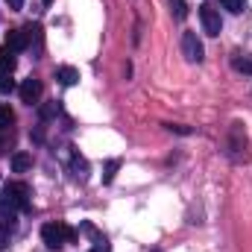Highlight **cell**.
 I'll return each instance as SVG.
<instances>
[{
    "mask_svg": "<svg viewBox=\"0 0 252 252\" xmlns=\"http://www.w3.org/2000/svg\"><path fill=\"white\" fill-rule=\"evenodd\" d=\"M32 167V156L30 153H15L12 156V170L15 173H24V170H30Z\"/></svg>",
    "mask_w": 252,
    "mask_h": 252,
    "instance_id": "cell-8",
    "label": "cell"
},
{
    "mask_svg": "<svg viewBox=\"0 0 252 252\" xmlns=\"http://www.w3.org/2000/svg\"><path fill=\"white\" fill-rule=\"evenodd\" d=\"M6 3H9V9H15V12L24 9V0H6Z\"/></svg>",
    "mask_w": 252,
    "mask_h": 252,
    "instance_id": "cell-18",
    "label": "cell"
},
{
    "mask_svg": "<svg viewBox=\"0 0 252 252\" xmlns=\"http://www.w3.org/2000/svg\"><path fill=\"white\" fill-rule=\"evenodd\" d=\"M9 247V226H0V250Z\"/></svg>",
    "mask_w": 252,
    "mask_h": 252,
    "instance_id": "cell-17",
    "label": "cell"
},
{
    "mask_svg": "<svg viewBox=\"0 0 252 252\" xmlns=\"http://www.w3.org/2000/svg\"><path fill=\"white\" fill-rule=\"evenodd\" d=\"M235 70H241V73H252V59H235Z\"/></svg>",
    "mask_w": 252,
    "mask_h": 252,
    "instance_id": "cell-15",
    "label": "cell"
},
{
    "mask_svg": "<svg viewBox=\"0 0 252 252\" xmlns=\"http://www.w3.org/2000/svg\"><path fill=\"white\" fill-rule=\"evenodd\" d=\"M30 30H12L9 35H6V47L12 50V53H21V50H27L30 47Z\"/></svg>",
    "mask_w": 252,
    "mask_h": 252,
    "instance_id": "cell-5",
    "label": "cell"
},
{
    "mask_svg": "<svg viewBox=\"0 0 252 252\" xmlns=\"http://www.w3.org/2000/svg\"><path fill=\"white\" fill-rule=\"evenodd\" d=\"M30 208V188L24 182H9L0 190V214L6 217V223L15 220L18 211H27Z\"/></svg>",
    "mask_w": 252,
    "mask_h": 252,
    "instance_id": "cell-1",
    "label": "cell"
},
{
    "mask_svg": "<svg viewBox=\"0 0 252 252\" xmlns=\"http://www.w3.org/2000/svg\"><path fill=\"white\" fill-rule=\"evenodd\" d=\"M56 79H59L62 85H76V82H79V70L70 67V64H64V67L56 70Z\"/></svg>",
    "mask_w": 252,
    "mask_h": 252,
    "instance_id": "cell-7",
    "label": "cell"
},
{
    "mask_svg": "<svg viewBox=\"0 0 252 252\" xmlns=\"http://www.w3.org/2000/svg\"><path fill=\"white\" fill-rule=\"evenodd\" d=\"M220 6L229 9L232 15H241V12H244V0H220Z\"/></svg>",
    "mask_w": 252,
    "mask_h": 252,
    "instance_id": "cell-12",
    "label": "cell"
},
{
    "mask_svg": "<svg viewBox=\"0 0 252 252\" xmlns=\"http://www.w3.org/2000/svg\"><path fill=\"white\" fill-rule=\"evenodd\" d=\"M118 167H121V161L115 158V161H109L106 164V173H103V182H112L115 179V173H118Z\"/></svg>",
    "mask_w": 252,
    "mask_h": 252,
    "instance_id": "cell-13",
    "label": "cell"
},
{
    "mask_svg": "<svg viewBox=\"0 0 252 252\" xmlns=\"http://www.w3.org/2000/svg\"><path fill=\"white\" fill-rule=\"evenodd\" d=\"M153 252H158V250H153Z\"/></svg>",
    "mask_w": 252,
    "mask_h": 252,
    "instance_id": "cell-20",
    "label": "cell"
},
{
    "mask_svg": "<svg viewBox=\"0 0 252 252\" xmlns=\"http://www.w3.org/2000/svg\"><path fill=\"white\" fill-rule=\"evenodd\" d=\"M41 91H44V88H41V82H38V79H32V76L21 82V100H24L27 106H32V103H38V97H41Z\"/></svg>",
    "mask_w": 252,
    "mask_h": 252,
    "instance_id": "cell-6",
    "label": "cell"
},
{
    "mask_svg": "<svg viewBox=\"0 0 252 252\" xmlns=\"http://www.w3.org/2000/svg\"><path fill=\"white\" fill-rule=\"evenodd\" d=\"M199 21H202V30H205L208 35H220L223 18H220V12H217L211 3H202V6H199Z\"/></svg>",
    "mask_w": 252,
    "mask_h": 252,
    "instance_id": "cell-3",
    "label": "cell"
},
{
    "mask_svg": "<svg viewBox=\"0 0 252 252\" xmlns=\"http://www.w3.org/2000/svg\"><path fill=\"white\" fill-rule=\"evenodd\" d=\"M170 15H173L176 21H185V15H188V3H185V0H170Z\"/></svg>",
    "mask_w": 252,
    "mask_h": 252,
    "instance_id": "cell-10",
    "label": "cell"
},
{
    "mask_svg": "<svg viewBox=\"0 0 252 252\" xmlns=\"http://www.w3.org/2000/svg\"><path fill=\"white\" fill-rule=\"evenodd\" d=\"M182 53H185L188 62H202L205 50H202V41L196 38V32H185L182 35Z\"/></svg>",
    "mask_w": 252,
    "mask_h": 252,
    "instance_id": "cell-4",
    "label": "cell"
},
{
    "mask_svg": "<svg viewBox=\"0 0 252 252\" xmlns=\"http://www.w3.org/2000/svg\"><path fill=\"white\" fill-rule=\"evenodd\" d=\"M12 121H15V112H12L9 106H0V132H3L6 126H12Z\"/></svg>",
    "mask_w": 252,
    "mask_h": 252,
    "instance_id": "cell-11",
    "label": "cell"
},
{
    "mask_svg": "<svg viewBox=\"0 0 252 252\" xmlns=\"http://www.w3.org/2000/svg\"><path fill=\"white\" fill-rule=\"evenodd\" d=\"M15 88V82H12V73H0V94H9Z\"/></svg>",
    "mask_w": 252,
    "mask_h": 252,
    "instance_id": "cell-14",
    "label": "cell"
},
{
    "mask_svg": "<svg viewBox=\"0 0 252 252\" xmlns=\"http://www.w3.org/2000/svg\"><path fill=\"white\" fill-rule=\"evenodd\" d=\"M44 3H47V6H50V3H53V0H44Z\"/></svg>",
    "mask_w": 252,
    "mask_h": 252,
    "instance_id": "cell-19",
    "label": "cell"
},
{
    "mask_svg": "<svg viewBox=\"0 0 252 252\" xmlns=\"http://www.w3.org/2000/svg\"><path fill=\"white\" fill-rule=\"evenodd\" d=\"M56 112H59V106H56V103H47V106L41 109V118H53Z\"/></svg>",
    "mask_w": 252,
    "mask_h": 252,
    "instance_id": "cell-16",
    "label": "cell"
},
{
    "mask_svg": "<svg viewBox=\"0 0 252 252\" xmlns=\"http://www.w3.org/2000/svg\"><path fill=\"white\" fill-rule=\"evenodd\" d=\"M41 238H44V244L50 250H59L64 244L76 241V232L70 226H64V223H47V226H41Z\"/></svg>",
    "mask_w": 252,
    "mask_h": 252,
    "instance_id": "cell-2",
    "label": "cell"
},
{
    "mask_svg": "<svg viewBox=\"0 0 252 252\" xmlns=\"http://www.w3.org/2000/svg\"><path fill=\"white\" fill-rule=\"evenodd\" d=\"M15 70V53L3 44L0 47V73H12Z\"/></svg>",
    "mask_w": 252,
    "mask_h": 252,
    "instance_id": "cell-9",
    "label": "cell"
}]
</instances>
